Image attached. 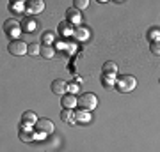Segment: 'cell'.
<instances>
[{"label": "cell", "mask_w": 160, "mask_h": 152, "mask_svg": "<svg viewBox=\"0 0 160 152\" xmlns=\"http://www.w3.org/2000/svg\"><path fill=\"white\" fill-rule=\"evenodd\" d=\"M39 118L36 117V113L34 112H30V110H27V112H23L22 115V122H29V124H36Z\"/></svg>", "instance_id": "obj_14"}, {"label": "cell", "mask_w": 160, "mask_h": 152, "mask_svg": "<svg viewBox=\"0 0 160 152\" xmlns=\"http://www.w3.org/2000/svg\"><path fill=\"white\" fill-rule=\"evenodd\" d=\"M89 28H86V27H77V28H73V37L75 39H78V41H87L89 39Z\"/></svg>", "instance_id": "obj_10"}, {"label": "cell", "mask_w": 160, "mask_h": 152, "mask_svg": "<svg viewBox=\"0 0 160 152\" xmlns=\"http://www.w3.org/2000/svg\"><path fill=\"white\" fill-rule=\"evenodd\" d=\"M43 9H45L43 0H27L25 2V12H29V14H39V12H43Z\"/></svg>", "instance_id": "obj_6"}, {"label": "cell", "mask_w": 160, "mask_h": 152, "mask_svg": "<svg viewBox=\"0 0 160 152\" xmlns=\"http://www.w3.org/2000/svg\"><path fill=\"white\" fill-rule=\"evenodd\" d=\"M23 7H25V2H11V11H12V12H22V11H25Z\"/></svg>", "instance_id": "obj_21"}, {"label": "cell", "mask_w": 160, "mask_h": 152, "mask_svg": "<svg viewBox=\"0 0 160 152\" xmlns=\"http://www.w3.org/2000/svg\"><path fill=\"white\" fill-rule=\"evenodd\" d=\"M73 117H75V122L87 124V122L91 120V113H89V112H84V110H75V112H73Z\"/></svg>", "instance_id": "obj_11"}, {"label": "cell", "mask_w": 160, "mask_h": 152, "mask_svg": "<svg viewBox=\"0 0 160 152\" xmlns=\"http://www.w3.org/2000/svg\"><path fill=\"white\" fill-rule=\"evenodd\" d=\"M59 30H62V34H69V32H71V30L68 28V21L61 23V25H59ZM71 34H73V32H71Z\"/></svg>", "instance_id": "obj_25"}, {"label": "cell", "mask_w": 160, "mask_h": 152, "mask_svg": "<svg viewBox=\"0 0 160 152\" xmlns=\"http://www.w3.org/2000/svg\"><path fill=\"white\" fill-rule=\"evenodd\" d=\"M41 39H43V43H45L46 46H50L52 41H53V32H45V34L41 35Z\"/></svg>", "instance_id": "obj_22"}, {"label": "cell", "mask_w": 160, "mask_h": 152, "mask_svg": "<svg viewBox=\"0 0 160 152\" xmlns=\"http://www.w3.org/2000/svg\"><path fill=\"white\" fill-rule=\"evenodd\" d=\"M66 21H68V23H73V25H78V27H80L82 16H80V11H78V9L69 7L68 11H66Z\"/></svg>", "instance_id": "obj_9"}, {"label": "cell", "mask_w": 160, "mask_h": 152, "mask_svg": "<svg viewBox=\"0 0 160 152\" xmlns=\"http://www.w3.org/2000/svg\"><path fill=\"white\" fill-rule=\"evenodd\" d=\"M53 55H55V51H53V48L52 46H41V57L43 58H53Z\"/></svg>", "instance_id": "obj_17"}, {"label": "cell", "mask_w": 160, "mask_h": 152, "mask_svg": "<svg viewBox=\"0 0 160 152\" xmlns=\"http://www.w3.org/2000/svg\"><path fill=\"white\" fill-rule=\"evenodd\" d=\"M22 25H23V27H22L23 32H29V34H30V32H34L36 28H38V21H36V20H32V18H27Z\"/></svg>", "instance_id": "obj_12"}, {"label": "cell", "mask_w": 160, "mask_h": 152, "mask_svg": "<svg viewBox=\"0 0 160 152\" xmlns=\"http://www.w3.org/2000/svg\"><path fill=\"white\" fill-rule=\"evenodd\" d=\"M50 89H52V92H53L55 96H61V97H62L64 94H68V83H66L64 80H61V78L53 80Z\"/></svg>", "instance_id": "obj_7"}, {"label": "cell", "mask_w": 160, "mask_h": 152, "mask_svg": "<svg viewBox=\"0 0 160 152\" xmlns=\"http://www.w3.org/2000/svg\"><path fill=\"white\" fill-rule=\"evenodd\" d=\"M116 74H107V73H102V83L105 81V85L107 87H112V85H116Z\"/></svg>", "instance_id": "obj_16"}, {"label": "cell", "mask_w": 160, "mask_h": 152, "mask_svg": "<svg viewBox=\"0 0 160 152\" xmlns=\"http://www.w3.org/2000/svg\"><path fill=\"white\" fill-rule=\"evenodd\" d=\"M22 30L23 28L20 27V23H18L16 20H7V21L4 23V32H6L9 37H18Z\"/></svg>", "instance_id": "obj_5"}, {"label": "cell", "mask_w": 160, "mask_h": 152, "mask_svg": "<svg viewBox=\"0 0 160 152\" xmlns=\"http://www.w3.org/2000/svg\"><path fill=\"white\" fill-rule=\"evenodd\" d=\"M103 73L118 74V64H116V62H105V64H103Z\"/></svg>", "instance_id": "obj_15"}, {"label": "cell", "mask_w": 160, "mask_h": 152, "mask_svg": "<svg viewBox=\"0 0 160 152\" xmlns=\"http://www.w3.org/2000/svg\"><path fill=\"white\" fill-rule=\"evenodd\" d=\"M7 51L14 57H20V55H27V51H29V44L27 43H23L20 39H12L7 46Z\"/></svg>", "instance_id": "obj_3"}, {"label": "cell", "mask_w": 160, "mask_h": 152, "mask_svg": "<svg viewBox=\"0 0 160 152\" xmlns=\"http://www.w3.org/2000/svg\"><path fill=\"white\" fill-rule=\"evenodd\" d=\"M27 55H32V57L41 55V46L38 44V43H30V44H29V51H27Z\"/></svg>", "instance_id": "obj_18"}, {"label": "cell", "mask_w": 160, "mask_h": 152, "mask_svg": "<svg viewBox=\"0 0 160 152\" xmlns=\"http://www.w3.org/2000/svg\"><path fill=\"white\" fill-rule=\"evenodd\" d=\"M114 87L121 94H128V92H132V90L137 87V80H135V76H132V74H121V76L116 78Z\"/></svg>", "instance_id": "obj_1"}, {"label": "cell", "mask_w": 160, "mask_h": 152, "mask_svg": "<svg viewBox=\"0 0 160 152\" xmlns=\"http://www.w3.org/2000/svg\"><path fill=\"white\" fill-rule=\"evenodd\" d=\"M20 135H22V140H23V141H30V136H32V131H30V133H27L25 129H20Z\"/></svg>", "instance_id": "obj_23"}, {"label": "cell", "mask_w": 160, "mask_h": 152, "mask_svg": "<svg viewBox=\"0 0 160 152\" xmlns=\"http://www.w3.org/2000/svg\"><path fill=\"white\" fill-rule=\"evenodd\" d=\"M149 51L153 55H160V39H155L149 43Z\"/></svg>", "instance_id": "obj_19"}, {"label": "cell", "mask_w": 160, "mask_h": 152, "mask_svg": "<svg viewBox=\"0 0 160 152\" xmlns=\"http://www.w3.org/2000/svg\"><path fill=\"white\" fill-rule=\"evenodd\" d=\"M77 106H78L80 110H84V112H89V113H91L92 110L98 106V99H96V96H94L92 92L80 94V96L77 97Z\"/></svg>", "instance_id": "obj_2"}, {"label": "cell", "mask_w": 160, "mask_h": 152, "mask_svg": "<svg viewBox=\"0 0 160 152\" xmlns=\"http://www.w3.org/2000/svg\"><path fill=\"white\" fill-rule=\"evenodd\" d=\"M68 90H69V94H75V96H77V92H78V83L68 85Z\"/></svg>", "instance_id": "obj_24"}, {"label": "cell", "mask_w": 160, "mask_h": 152, "mask_svg": "<svg viewBox=\"0 0 160 152\" xmlns=\"http://www.w3.org/2000/svg\"><path fill=\"white\" fill-rule=\"evenodd\" d=\"M158 81H160V80H158Z\"/></svg>", "instance_id": "obj_26"}, {"label": "cell", "mask_w": 160, "mask_h": 152, "mask_svg": "<svg viewBox=\"0 0 160 152\" xmlns=\"http://www.w3.org/2000/svg\"><path fill=\"white\" fill-rule=\"evenodd\" d=\"M34 131L39 136H46V135H50V133H53V124H52L50 118H39L34 124Z\"/></svg>", "instance_id": "obj_4"}, {"label": "cell", "mask_w": 160, "mask_h": 152, "mask_svg": "<svg viewBox=\"0 0 160 152\" xmlns=\"http://www.w3.org/2000/svg\"><path fill=\"white\" fill-rule=\"evenodd\" d=\"M61 106L64 110H75V106H77V96L75 94H64L61 97Z\"/></svg>", "instance_id": "obj_8"}, {"label": "cell", "mask_w": 160, "mask_h": 152, "mask_svg": "<svg viewBox=\"0 0 160 152\" xmlns=\"http://www.w3.org/2000/svg\"><path fill=\"white\" fill-rule=\"evenodd\" d=\"M73 7H75V9H78V11H84V9L89 7V0H75Z\"/></svg>", "instance_id": "obj_20"}, {"label": "cell", "mask_w": 160, "mask_h": 152, "mask_svg": "<svg viewBox=\"0 0 160 152\" xmlns=\"http://www.w3.org/2000/svg\"><path fill=\"white\" fill-rule=\"evenodd\" d=\"M61 120H64L66 124L75 126V117H73V110H62L61 112Z\"/></svg>", "instance_id": "obj_13"}]
</instances>
